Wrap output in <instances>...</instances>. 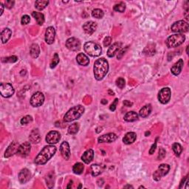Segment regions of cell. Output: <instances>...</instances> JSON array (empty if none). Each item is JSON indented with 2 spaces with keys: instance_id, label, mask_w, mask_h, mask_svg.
<instances>
[{
  "instance_id": "obj_15",
  "label": "cell",
  "mask_w": 189,
  "mask_h": 189,
  "mask_svg": "<svg viewBox=\"0 0 189 189\" xmlns=\"http://www.w3.org/2000/svg\"><path fill=\"white\" fill-rule=\"evenodd\" d=\"M60 151L61 155H62L63 157H64L66 160H68L70 158L71 155L70 148H69V145L67 141H64V142L61 144Z\"/></svg>"
},
{
  "instance_id": "obj_25",
  "label": "cell",
  "mask_w": 189,
  "mask_h": 189,
  "mask_svg": "<svg viewBox=\"0 0 189 189\" xmlns=\"http://www.w3.org/2000/svg\"><path fill=\"white\" fill-rule=\"evenodd\" d=\"M76 61H77L78 64L81 66H87L89 64V58L83 53L78 54L76 57Z\"/></svg>"
},
{
  "instance_id": "obj_58",
  "label": "cell",
  "mask_w": 189,
  "mask_h": 189,
  "mask_svg": "<svg viewBox=\"0 0 189 189\" xmlns=\"http://www.w3.org/2000/svg\"><path fill=\"white\" fill-rule=\"evenodd\" d=\"M186 52H187V54H188V46H187L186 47Z\"/></svg>"
},
{
  "instance_id": "obj_2",
  "label": "cell",
  "mask_w": 189,
  "mask_h": 189,
  "mask_svg": "<svg viewBox=\"0 0 189 189\" xmlns=\"http://www.w3.org/2000/svg\"><path fill=\"white\" fill-rule=\"evenodd\" d=\"M94 76L95 79L100 81L106 76L109 70L108 61L104 58L98 59L94 64Z\"/></svg>"
},
{
  "instance_id": "obj_32",
  "label": "cell",
  "mask_w": 189,
  "mask_h": 189,
  "mask_svg": "<svg viewBox=\"0 0 189 189\" xmlns=\"http://www.w3.org/2000/svg\"><path fill=\"white\" fill-rule=\"evenodd\" d=\"M83 170H84V166L83 163H77L73 166V171L76 174H81L83 173Z\"/></svg>"
},
{
  "instance_id": "obj_23",
  "label": "cell",
  "mask_w": 189,
  "mask_h": 189,
  "mask_svg": "<svg viewBox=\"0 0 189 189\" xmlns=\"http://www.w3.org/2000/svg\"><path fill=\"white\" fill-rule=\"evenodd\" d=\"M93 158H94V151L93 149H88L81 156V160L86 164H89V163H91L93 161Z\"/></svg>"
},
{
  "instance_id": "obj_21",
  "label": "cell",
  "mask_w": 189,
  "mask_h": 189,
  "mask_svg": "<svg viewBox=\"0 0 189 189\" xmlns=\"http://www.w3.org/2000/svg\"><path fill=\"white\" fill-rule=\"evenodd\" d=\"M121 45L122 44L120 42H115V43H114L113 45L110 46L108 51H107V56L110 58L114 57L115 56V54L117 52V51L120 49Z\"/></svg>"
},
{
  "instance_id": "obj_41",
  "label": "cell",
  "mask_w": 189,
  "mask_h": 189,
  "mask_svg": "<svg viewBox=\"0 0 189 189\" xmlns=\"http://www.w3.org/2000/svg\"><path fill=\"white\" fill-rule=\"evenodd\" d=\"M33 121V117L30 115H26L25 117H24L23 118H22L21 120V123L22 125H26V124L30 123Z\"/></svg>"
},
{
  "instance_id": "obj_56",
  "label": "cell",
  "mask_w": 189,
  "mask_h": 189,
  "mask_svg": "<svg viewBox=\"0 0 189 189\" xmlns=\"http://www.w3.org/2000/svg\"><path fill=\"white\" fill-rule=\"evenodd\" d=\"M72 185H73V181L69 182V185H68V186L67 187V188H71V187H72Z\"/></svg>"
},
{
  "instance_id": "obj_7",
  "label": "cell",
  "mask_w": 189,
  "mask_h": 189,
  "mask_svg": "<svg viewBox=\"0 0 189 189\" xmlns=\"http://www.w3.org/2000/svg\"><path fill=\"white\" fill-rule=\"evenodd\" d=\"M15 90L11 83H2L0 85V93L4 98H10L14 94Z\"/></svg>"
},
{
  "instance_id": "obj_50",
  "label": "cell",
  "mask_w": 189,
  "mask_h": 189,
  "mask_svg": "<svg viewBox=\"0 0 189 189\" xmlns=\"http://www.w3.org/2000/svg\"><path fill=\"white\" fill-rule=\"evenodd\" d=\"M157 138L155 143H154L153 144L152 146H151V148L150 151H149V154H152L153 153H154V151H155V149H156V148H157Z\"/></svg>"
},
{
  "instance_id": "obj_18",
  "label": "cell",
  "mask_w": 189,
  "mask_h": 189,
  "mask_svg": "<svg viewBox=\"0 0 189 189\" xmlns=\"http://www.w3.org/2000/svg\"><path fill=\"white\" fill-rule=\"evenodd\" d=\"M31 178V174L28 168H24L19 174V180L22 184L28 183Z\"/></svg>"
},
{
  "instance_id": "obj_53",
  "label": "cell",
  "mask_w": 189,
  "mask_h": 189,
  "mask_svg": "<svg viewBox=\"0 0 189 189\" xmlns=\"http://www.w3.org/2000/svg\"><path fill=\"white\" fill-rule=\"evenodd\" d=\"M186 179H187V177H185V178H184L183 180H182L181 183H180V188H182V187H183V184H184V183H185V180H186Z\"/></svg>"
},
{
  "instance_id": "obj_44",
  "label": "cell",
  "mask_w": 189,
  "mask_h": 189,
  "mask_svg": "<svg viewBox=\"0 0 189 189\" xmlns=\"http://www.w3.org/2000/svg\"><path fill=\"white\" fill-rule=\"evenodd\" d=\"M30 16H28V15H24V16L22 17V20H21V23L22 25H28V24L30 23Z\"/></svg>"
},
{
  "instance_id": "obj_34",
  "label": "cell",
  "mask_w": 189,
  "mask_h": 189,
  "mask_svg": "<svg viewBox=\"0 0 189 189\" xmlns=\"http://www.w3.org/2000/svg\"><path fill=\"white\" fill-rule=\"evenodd\" d=\"M48 4H49L48 1H41V0H37V1H35V7L36 9L39 10V11H42V10L45 9Z\"/></svg>"
},
{
  "instance_id": "obj_19",
  "label": "cell",
  "mask_w": 189,
  "mask_h": 189,
  "mask_svg": "<svg viewBox=\"0 0 189 189\" xmlns=\"http://www.w3.org/2000/svg\"><path fill=\"white\" fill-rule=\"evenodd\" d=\"M117 138V136L115 133H108L98 137V141L100 143H112L116 140Z\"/></svg>"
},
{
  "instance_id": "obj_48",
  "label": "cell",
  "mask_w": 189,
  "mask_h": 189,
  "mask_svg": "<svg viewBox=\"0 0 189 189\" xmlns=\"http://www.w3.org/2000/svg\"><path fill=\"white\" fill-rule=\"evenodd\" d=\"M117 103H118V99L116 98V99L114 100V102L112 103L111 106H110V110H111V111L114 112L115 110H116V106H117Z\"/></svg>"
},
{
  "instance_id": "obj_59",
  "label": "cell",
  "mask_w": 189,
  "mask_h": 189,
  "mask_svg": "<svg viewBox=\"0 0 189 189\" xmlns=\"http://www.w3.org/2000/svg\"><path fill=\"white\" fill-rule=\"evenodd\" d=\"M146 134V137H147V135H149V134H150V132H146V134Z\"/></svg>"
},
{
  "instance_id": "obj_46",
  "label": "cell",
  "mask_w": 189,
  "mask_h": 189,
  "mask_svg": "<svg viewBox=\"0 0 189 189\" xmlns=\"http://www.w3.org/2000/svg\"><path fill=\"white\" fill-rule=\"evenodd\" d=\"M166 151H165L164 149H163V148H161L160 149L159 151V155H158V159L159 160H162L163 159V158L166 157Z\"/></svg>"
},
{
  "instance_id": "obj_42",
  "label": "cell",
  "mask_w": 189,
  "mask_h": 189,
  "mask_svg": "<svg viewBox=\"0 0 189 189\" xmlns=\"http://www.w3.org/2000/svg\"><path fill=\"white\" fill-rule=\"evenodd\" d=\"M18 60V58L15 56H9V57H7L5 59H2L3 62H7V63H14Z\"/></svg>"
},
{
  "instance_id": "obj_20",
  "label": "cell",
  "mask_w": 189,
  "mask_h": 189,
  "mask_svg": "<svg viewBox=\"0 0 189 189\" xmlns=\"http://www.w3.org/2000/svg\"><path fill=\"white\" fill-rule=\"evenodd\" d=\"M183 65L184 62L183 59H179L177 62L175 63V64L172 66V67L171 68V73H173V75H174V76H178V75H180L182 69H183Z\"/></svg>"
},
{
  "instance_id": "obj_45",
  "label": "cell",
  "mask_w": 189,
  "mask_h": 189,
  "mask_svg": "<svg viewBox=\"0 0 189 189\" xmlns=\"http://www.w3.org/2000/svg\"><path fill=\"white\" fill-rule=\"evenodd\" d=\"M112 42V37H110V36L106 37V38L104 39V40H103V46H104L105 47H109V46L111 45Z\"/></svg>"
},
{
  "instance_id": "obj_11",
  "label": "cell",
  "mask_w": 189,
  "mask_h": 189,
  "mask_svg": "<svg viewBox=\"0 0 189 189\" xmlns=\"http://www.w3.org/2000/svg\"><path fill=\"white\" fill-rule=\"evenodd\" d=\"M66 47L68 50L71 51H78L81 49V42L78 39L72 37L67 40Z\"/></svg>"
},
{
  "instance_id": "obj_43",
  "label": "cell",
  "mask_w": 189,
  "mask_h": 189,
  "mask_svg": "<svg viewBox=\"0 0 189 189\" xmlns=\"http://www.w3.org/2000/svg\"><path fill=\"white\" fill-rule=\"evenodd\" d=\"M116 85L120 89H123L125 86V80L123 78H118L116 80Z\"/></svg>"
},
{
  "instance_id": "obj_6",
  "label": "cell",
  "mask_w": 189,
  "mask_h": 189,
  "mask_svg": "<svg viewBox=\"0 0 189 189\" xmlns=\"http://www.w3.org/2000/svg\"><path fill=\"white\" fill-rule=\"evenodd\" d=\"M171 31L177 33H187L188 31L189 26L188 23L184 20H180V21L176 22L171 26Z\"/></svg>"
},
{
  "instance_id": "obj_10",
  "label": "cell",
  "mask_w": 189,
  "mask_h": 189,
  "mask_svg": "<svg viewBox=\"0 0 189 189\" xmlns=\"http://www.w3.org/2000/svg\"><path fill=\"white\" fill-rule=\"evenodd\" d=\"M171 89L168 87H165L160 91L159 94H158V100L161 103L166 104L169 102L170 99H171Z\"/></svg>"
},
{
  "instance_id": "obj_37",
  "label": "cell",
  "mask_w": 189,
  "mask_h": 189,
  "mask_svg": "<svg viewBox=\"0 0 189 189\" xmlns=\"http://www.w3.org/2000/svg\"><path fill=\"white\" fill-rule=\"evenodd\" d=\"M46 182L47 185L49 188H52L54 185V176L53 174L50 173L46 177Z\"/></svg>"
},
{
  "instance_id": "obj_39",
  "label": "cell",
  "mask_w": 189,
  "mask_h": 189,
  "mask_svg": "<svg viewBox=\"0 0 189 189\" xmlns=\"http://www.w3.org/2000/svg\"><path fill=\"white\" fill-rule=\"evenodd\" d=\"M126 10V5L123 2H120L119 4L115 5L114 6V11L120 13H123Z\"/></svg>"
},
{
  "instance_id": "obj_55",
  "label": "cell",
  "mask_w": 189,
  "mask_h": 189,
  "mask_svg": "<svg viewBox=\"0 0 189 189\" xmlns=\"http://www.w3.org/2000/svg\"><path fill=\"white\" fill-rule=\"evenodd\" d=\"M101 103H103V104H106L107 103V100H105V99H103L101 100Z\"/></svg>"
},
{
  "instance_id": "obj_60",
  "label": "cell",
  "mask_w": 189,
  "mask_h": 189,
  "mask_svg": "<svg viewBox=\"0 0 189 189\" xmlns=\"http://www.w3.org/2000/svg\"><path fill=\"white\" fill-rule=\"evenodd\" d=\"M144 188V186H140L139 188Z\"/></svg>"
},
{
  "instance_id": "obj_13",
  "label": "cell",
  "mask_w": 189,
  "mask_h": 189,
  "mask_svg": "<svg viewBox=\"0 0 189 189\" xmlns=\"http://www.w3.org/2000/svg\"><path fill=\"white\" fill-rule=\"evenodd\" d=\"M30 150H31V145L29 142H25L19 146V150L17 151V154L22 157H25L29 155Z\"/></svg>"
},
{
  "instance_id": "obj_52",
  "label": "cell",
  "mask_w": 189,
  "mask_h": 189,
  "mask_svg": "<svg viewBox=\"0 0 189 189\" xmlns=\"http://www.w3.org/2000/svg\"><path fill=\"white\" fill-rule=\"evenodd\" d=\"M0 8H1V11H0V16H2L3 13V12H4V5H3L2 3H0Z\"/></svg>"
},
{
  "instance_id": "obj_31",
  "label": "cell",
  "mask_w": 189,
  "mask_h": 189,
  "mask_svg": "<svg viewBox=\"0 0 189 189\" xmlns=\"http://www.w3.org/2000/svg\"><path fill=\"white\" fill-rule=\"evenodd\" d=\"M143 52L146 56H153L155 53V45L154 44H149L144 49Z\"/></svg>"
},
{
  "instance_id": "obj_14",
  "label": "cell",
  "mask_w": 189,
  "mask_h": 189,
  "mask_svg": "<svg viewBox=\"0 0 189 189\" xmlns=\"http://www.w3.org/2000/svg\"><path fill=\"white\" fill-rule=\"evenodd\" d=\"M56 30L53 27H49L45 32V42L48 45H52L55 41Z\"/></svg>"
},
{
  "instance_id": "obj_38",
  "label": "cell",
  "mask_w": 189,
  "mask_h": 189,
  "mask_svg": "<svg viewBox=\"0 0 189 189\" xmlns=\"http://www.w3.org/2000/svg\"><path fill=\"white\" fill-rule=\"evenodd\" d=\"M92 16L95 19H102L104 16V13L102 10L97 8V9L93 10V12H92Z\"/></svg>"
},
{
  "instance_id": "obj_5",
  "label": "cell",
  "mask_w": 189,
  "mask_h": 189,
  "mask_svg": "<svg viewBox=\"0 0 189 189\" xmlns=\"http://www.w3.org/2000/svg\"><path fill=\"white\" fill-rule=\"evenodd\" d=\"M185 36L183 34L177 33L174 35H171V36L167 39L166 44L168 48H174V47H177L185 42Z\"/></svg>"
},
{
  "instance_id": "obj_40",
  "label": "cell",
  "mask_w": 189,
  "mask_h": 189,
  "mask_svg": "<svg viewBox=\"0 0 189 189\" xmlns=\"http://www.w3.org/2000/svg\"><path fill=\"white\" fill-rule=\"evenodd\" d=\"M59 56L58 55V53L54 54L53 59H52V62L50 64V67L51 68H54L56 67V65H58V64L59 63Z\"/></svg>"
},
{
  "instance_id": "obj_47",
  "label": "cell",
  "mask_w": 189,
  "mask_h": 189,
  "mask_svg": "<svg viewBox=\"0 0 189 189\" xmlns=\"http://www.w3.org/2000/svg\"><path fill=\"white\" fill-rule=\"evenodd\" d=\"M15 4V2L14 1H10V0H8V1H5V7L8 9H11L13 8V5Z\"/></svg>"
},
{
  "instance_id": "obj_49",
  "label": "cell",
  "mask_w": 189,
  "mask_h": 189,
  "mask_svg": "<svg viewBox=\"0 0 189 189\" xmlns=\"http://www.w3.org/2000/svg\"><path fill=\"white\" fill-rule=\"evenodd\" d=\"M128 50V47H126L125 49H123V50L120 51V52H119L118 53V55H117V59H118V60H120V59H122V57L123 56H124V54H125V52H127V50Z\"/></svg>"
},
{
  "instance_id": "obj_30",
  "label": "cell",
  "mask_w": 189,
  "mask_h": 189,
  "mask_svg": "<svg viewBox=\"0 0 189 189\" xmlns=\"http://www.w3.org/2000/svg\"><path fill=\"white\" fill-rule=\"evenodd\" d=\"M32 16L36 20L37 24L39 25H42L45 22V16H44L43 13H40V12L34 11L32 13Z\"/></svg>"
},
{
  "instance_id": "obj_28",
  "label": "cell",
  "mask_w": 189,
  "mask_h": 189,
  "mask_svg": "<svg viewBox=\"0 0 189 189\" xmlns=\"http://www.w3.org/2000/svg\"><path fill=\"white\" fill-rule=\"evenodd\" d=\"M124 120L127 122H134L138 120V115L135 112H129L124 116Z\"/></svg>"
},
{
  "instance_id": "obj_27",
  "label": "cell",
  "mask_w": 189,
  "mask_h": 189,
  "mask_svg": "<svg viewBox=\"0 0 189 189\" xmlns=\"http://www.w3.org/2000/svg\"><path fill=\"white\" fill-rule=\"evenodd\" d=\"M151 110H152V107H151V104L146 105V106L142 107V109L140 110L139 115L141 117H143V118H145V117H148L149 115H150Z\"/></svg>"
},
{
  "instance_id": "obj_16",
  "label": "cell",
  "mask_w": 189,
  "mask_h": 189,
  "mask_svg": "<svg viewBox=\"0 0 189 189\" xmlns=\"http://www.w3.org/2000/svg\"><path fill=\"white\" fill-rule=\"evenodd\" d=\"M97 27H98V25H97L96 22H94L92 21L86 22L83 25V30L88 35H92V34H93L95 32Z\"/></svg>"
},
{
  "instance_id": "obj_9",
  "label": "cell",
  "mask_w": 189,
  "mask_h": 189,
  "mask_svg": "<svg viewBox=\"0 0 189 189\" xmlns=\"http://www.w3.org/2000/svg\"><path fill=\"white\" fill-rule=\"evenodd\" d=\"M45 101V95L41 92H37L32 95L30 98V104L33 107L41 106Z\"/></svg>"
},
{
  "instance_id": "obj_22",
  "label": "cell",
  "mask_w": 189,
  "mask_h": 189,
  "mask_svg": "<svg viewBox=\"0 0 189 189\" xmlns=\"http://www.w3.org/2000/svg\"><path fill=\"white\" fill-rule=\"evenodd\" d=\"M29 139L30 141L33 143H39L41 141V134L39 132V130L38 129H34L32 130L31 133H30V136H29Z\"/></svg>"
},
{
  "instance_id": "obj_4",
  "label": "cell",
  "mask_w": 189,
  "mask_h": 189,
  "mask_svg": "<svg viewBox=\"0 0 189 189\" xmlns=\"http://www.w3.org/2000/svg\"><path fill=\"white\" fill-rule=\"evenodd\" d=\"M85 52L92 57H98L102 52L101 47L94 42H89L85 43L83 46Z\"/></svg>"
},
{
  "instance_id": "obj_26",
  "label": "cell",
  "mask_w": 189,
  "mask_h": 189,
  "mask_svg": "<svg viewBox=\"0 0 189 189\" xmlns=\"http://www.w3.org/2000/svg\"><path fill=\"white\" fill-rule=\"evenodd\" d=\"M12 35V31L11 29L5 28L2 31L1 33V40L3 44H5L8 42L10 39H11Z\"/></svg>"
},
{
  "instance_id": "obj_36",
  "label": "cell",
  "mask_w": 189,
  "mask_h": 189,
  "mask_svg": "<svg viewBox=\"0 0 189 189\" xmlns=\"http://www.w3.org/2000/svg\"><path fill=\"white\" fill-rule=\"evenodd\" d=\"M172 149L174 152L175 153V154L178 157L182 154V152H183V147H182L181 145L178 143H175L173 144Z\"/></svg>"
},
{
  "instance_id": "obj_12",
  "label": "cell",
  "mask_w": 189,
  "mask_h": 189,
  "mask_svg": "<svg viewBox=\"0 0 189 189\" xmlns=\"http://www.w3.org/2000/svg\"><path fill=\"white\" fill-rule=\"evenodd\" d=\"M61 139V134L57 131H51L46 136V141L49 144H56L59 142Z\"/></svg>"
},
{
  "instance_id": "obj_57",
  "label": "cell",
  "mask_w": 189,
  "mask_h": 189,
  "mask_svg": "<svg viewBox=\"0 0 189 189\" xmlns=\"http://www.w3.org/2000/svg\"><path fill=\"white\" fill-rule=\"evenodd\" d=\"M188 8H187V9H186V11H185V12H186V13H188ZM185 18H186V19H187V20H188V16H187V15H185Z\"/></svg>"
},
{
  "instance_id": "obj_3",
  "label": "cell",
  "mask_w": 189,
  "mask_h": 189,
  "mask_svg": "<svg viewBox=\"0 0 189 189\" xmlns=\"http://www.w3.org/2000/svg\"><path fill=\"white\" fill-rule=\"evenodd\" d=\"M85 109L81 105L73 106L65 114L64 117V120L65 122H71L79 119L84 113Z\"/></svg>"
},
{
  "instance_id": "obj_24",
  "label": "cell",
  "mask_w": 189,
  "mask_h": 189,
  "mask_svg": "<svg viewBox=\"0 0 189 189\" xmlns=\"http://www.w3.org/2000/svg\"><path fill=\"white\" fill-rule=\"evenodd\" d=\"M136 138H137L136 133H134V132H128L123 138V142L127 145L132 144L136 140Z\"/></svg>"
},
{
  "instance_id": "obj_54",
  "label": "cell",
  "mask_w": 189,
  "mask_h": 189,
  "mask_svg": "<svg viewBox=\"0 0 189 189\" xmlns=\"http://www.w3.org/2000/svg\"><path fill=\"white\" fill-rule=\"evenodd\" d=\"M124 188H133V186H132V185H126V186H124L123 187Z\"/></svg>"
},
{
  "instance_id": "obj_17",
  "label": "cell",
  "mask_w": 189,
  "mask_h": 189,
  "mask_svg": "<svg viewBox=\"0 0 189 189\" xmlns=\"http://www.w3.org/2000/svg\"><path fill=\"white\" fill-rule=\"evenodd\" d=\"M19 148V145L18 143L16 142V141L13 142L8 146V149H6L5 153V157H10L13 156V154H17Z\"/></svg>"
},
{
  "instance_id": "obj_1",
  "label": "cell",
  "mask_w": 189,
  "mask_h": 189,
  "mask_svg": "<svg viewBox=\"0 0 189 189\" xmlns=\"http://www.w3.org/2000/svg\"><path fill=\"white\" fill-rule=\"evenodd\" d=\"M56 147L52 145L46 146L44 149L40 151V153L35 158V163L36 165H45L47 163L49 160L53 157L56 152Z\"/></svg>"
},
{
  "instance_id": "obj_8",
  "label": "cell",
  "mask_w": 189,
  "mask_h": 189,
  "mask_svg": "<svg viewBox=\"0 0 189 189\" xmlns=\"http://www.w3.org/2000/svg\"><path fill=\"white\" fill-rule=\"evenodd\" d=\"M170 170V166L167 164H161L158 167V169L153 174V178L156 181L160 180L162 177L166 176Z\"/></svg>"
},
{
  "instance_id": "obj_35",
  "label": "cell",
  "mask_w": 189,
  "mask_h": 189,
  "mask_svg": "<svg viewBox=\"0 0 189 189\" xmlns=\"http://www.w3.org/2000/svg\"><path fill=\"white\" fill-rule=\"evenodd\" d=\"M79 130V124L78 123H74L71 124L68 128V133L69 134H76Z\"/></svg>"
},
{
  "instance_id": "obj_29",
  "label": "cell",
  "mask_w": 189,
  "mask_h": 189,
  "mask_svg": "<svg viewBox=\"0 0 189 189\" xmlns=\"http://www.w3.org/2000/svg\"><path fill=\"white\" fill-rule=\"evenodd\" d=\"M30 54L33 59H36L39 57V54H40V48L37 44H33L31 45L30 48Z\"/></svg>"
},
{
  "instance_id": "obj_33",
  "label": "cell",
  "mask_w": 189,
  "mask_h": 189,
  "mask_svg": "<svg viewBox=\"0 0 189 189\" xmlns=\"http://www.w3.org/2000/svg\"><path fill=\"white\" fill-rule=\"evenodd\" d=\"M102 172L101 167L97 164H93L91 166V173L93 177H97Z\"/></svg>"
},
{
  "instance_id": "obj_51",
  "label": "cell",
  "mask_w": 189,
  "mask_h": 189,
  "mask_svg": "<svg viewBox=\"0 0 189 189\" xmlns=\"http://www.w3.org/2000/svg\"><path fill=\"white\" fill-rule=\"evenodd\" d=\"M123 105L125 106L131 107V106H132V105H133V103H132V102H130V101H129V100H124V101H123Z\"/></svg>"
}]
</instances>
